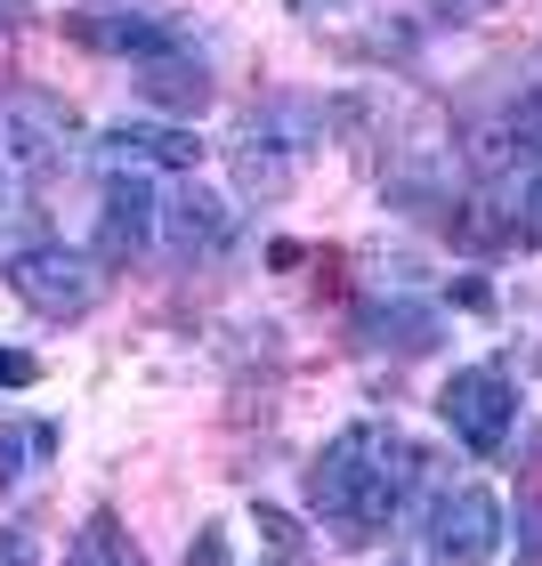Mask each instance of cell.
<instances>
[{"label":"cell","instance_id":"6da1fadb","mask_svg":"<svg viewBox=\"0 0 542 566\" xmlns=\"http://www.w3.org/2000/svg\"><path fill=\"white\" fill-rule=\"evenodd\" d=\"M413 485H421V446L397 421H348L308 461V510L341 551H373L405 518Z\"/></svg>","mask_w":542,"mask_h":566},{"label":"cell","instance_id":"7a4b0ae2","mask_svg":"<svg viewBox=\"0 0 542 566\" xmlns=\"http://www.w3.org/2000/svg\"><path fill=\"white\" fill-rule=\"evenodd\" d=\"M0 275H9V292L33 307V316H49V324H82L90 307L106 300V268H97V251H65V243L17 251Z\"/></svg>","mask_w":542,"mask_h":566},{"label":"cell","instance_id":"3957f363","mask_svg":"<svg viewBox=\"0 0 542 566\" xmlns=\"http://www.w3.org/2000/svg\"><path fill=\"white\" fill-rule=\"evenodd\" d=\"M502 551V502L494 485H437L421 510V558L429 566H486Z\"/></svg>","mask_w":542,"mask_h":566},{"label":"cell","instance_id":"277c9868","mask_svg":"<svg viewBox=\"0 0 542 566\" xmlns=\"http://www.w3.org/2000/svg\"><path fill=\"white\" fill-rule=\"evenodd\" d=\"M437 413H446V429L470 453H502L510 446V421H519V389H510L502 365H461L446 389H437Z\"/></svg>","mask_w":542,"mask_h":566},{"label":"cell","instance_id":"5b68a950","mask_svg":"<svg viewBox=\"0 0 542 566\" xmlns=\"http://www.w3.org/2000/svg\"><path fill=\"white\" fill-rule=\"evenodd\" d=\"M65 106L58 97H33V90H0V163L17 178H41L65 163Z\"/></svg>","mask_w":542,"mask_h":566},{"label":"cell","instance_id":"8992f818","mask_svg":"<svg viewBox=\"0 0 542 566\" xmlns=\"http://www.w3.org/2000/svg\"><path fill=\"white\" fill-rule=\"evenodd\" d=\"M227 235H236V211H227V195H211V187H170V195H163V235H154V251H163L170 268L219 260Z\"/></svg>","mask_w":542,"mask_h":566},{"label":"cell","instance_id":"52a82bcc","mask_svg":"<svg viewBox=\"0 0 542 566\" xmlns=\"http://www.w3.org/2000/svg\"><path fill=\"white\" fill-rule=\"evenodd\" d=\"M163 235V195L146 170H106V211H97V260H146Z\"/></svg>","mask_w":542,"mask_h":566},{"label":"cell","instance_id":"ba28073f","mask_svg":"<svg viewBox=\"0 0 542 566\" xmlns=\"http://www.w3.org/2000/svg\"><path fill=\"white\" fill-rule=\"evenodd\" d=\"M73 33H82L90 49H114V57H178V49H187V17L178 9H131V0H122V9H97V17H82L73 24Z\"/></svg>","mask_w":542,"mask_h":566},{"label":"cell","instance_id":"9c48e42d","mask_svg":"<svg viewBox=\"0 0 542 566\" xmlns=\"http://www.w3.org/2000/svg\"><path fill=\"white\" fill-rule=\"evenodd\" d=\"M97 154H106V170H170V178H187L202 163V138L187 130V122H114L106 138H97Z\"/></svg>","mask_w":542,"mask_h":566},{"label":"cell","instance_id":"30bf717a","mask_svg":"<svg viewBox=\"0 0 542 566\" xmlns=\"http://www.w3.org/2000/svg\"><path fill=\"white\" fill-rule=\"evenodd\" d=\"M138 90L154 97V106H170V114H202V106H211V73L187 65V49H178V57H146Z\"/></svg>","mask_w":542,"mask_h":566},{"label":"cell","instance_id":"8fae6325","mask_svg":"<svg viewBox=\"0 0 542 566\" xmlns=\"http://www.w3.org/2000/svg\"><path fill=\"white\" fill-rule=\"evenodd\" d=\"M65 566H146V551L131 543V526H122L114 510H90V518L73 526V543H65Z\"/></svg>","mask_w":542,"mask_h":566},{"label":"cell","instance_id":"7c38bea8","mask_svg":"<svg viewBox=\"0 0 542 566\" xmlns=\"http://www.w3.org/2000/svg\"><path fill=\"white\" fill-rule=\"evenodd\" d=\"M49 243L41 235V202H33V178H17L9 163H0V268L17 260V251Z\"/></svg>","mask_w":542,"mask_h":566},{"label":"cell","instance_id":"4fadbf2b","mask_svg":"<svg viewBox=\"0 0 542 566\" xmlns=\"http://www.w3.org/2000/svg\"><path fill=\"white\" fill-rule=\"evenodd\" d=\"M502 227L519 243H542V146L519 154V170H510V187H502Z\"/></svg>","mask_w":542,"mask_h":566},{"label":"cell","instance_id":"5bb4252c","mask_svg":"<svg viewBox=\"0 0 542 566\" xmlns=\"http://www.w3.org/2000/svg\"><path fill=\"white\" fill-rule=\"evenodd\" d=\"M58 446V429L49 421H17V429H0V494H17L24 470H33V453Z\"/></svg>","mask_w":542,"mask_h":566},{"label":"cell","instance_id":"9a60e30c","mask_svg":"<svg viewBox=\"0 0 542 566\" xmlns=\"http://www.w3.org/2000/svg\"><path fill=\"white\" fill-rule=\"evenodd\" d=\"M41 380V356L33 348H0V389H33Z\"/></svg>","mask_w":542,"mask_h":566},{"label":"cell","instance_id":"2e32d148","mask_svg":"<svg viewBox=\"0 0 542 566\" xmlns=\"http://www.w3.org/2000/svg\"><path fill=\"white\" fill-rule=\"evenodd\" d=\"M0 566H41V543H33V526H0Z\"/></svg>","mask_w":542,"mask_h":566},{"label":"cell","instance_id":"e0dca14e","mask_svg":"<svg viewBox=\"0 0 542 566\" xmlns=\"http://www.w3.org/2000/svg\"><path fill=\"white\" fill-rule=\"evenodd\" d=\"M187 566H227V526H195V551Z\"/></svg>","mask_w":542,"mask_h":566},{"label":"cell","instance_id":"ac0fdd59","mask_svg":"<svg viewBox=\"0 0 542 566\" xmlns=\"http://www.w3.org/2000/svg\"><path fill=\"white\" fill-rule=\"evenodd\" d=\"M292 17H308V24H324V17H348V9H365V0H283Z\"/></svg>","mask_w":542,"mask_h":566},{"label":"cell","instance_id":"d6986e66","mask_svg":"<svg viewBox=\"0 0 542 566\" xmlns=\"http://www.w3.org/2000/svg\"><path fill=\"white\" fill-rule=\"evenodd\" d=\"M33 17V0H0V24H24Z\"/></svg>","mask_w":542,"mask_h":566},{"label":"cell","instance_id":"ffe728a7","mask_svg":"<svg viewBox=\"0 0 542 566\" xmlns=\"http://www.w3.org/2000/svg\"><path fill=\"white\" fill-rule=\"evenodd\" d=\"M389 566H397V558H389Z\"/></svg>","mask_w":542,"mask_h":566},{"label":"cell","instance_id":"44dd1931","mask_svg":"<svg viewBox=\"0 0 542 566\" xmlns=\"http://www.w3.org/2000/svg\"><path fill=\"white\" fill-rule=\"evenodd\" d=\"M268 566H275V558H268Z\"/></svg>","mask_w":542,"mask_h":566}]
</instances>
